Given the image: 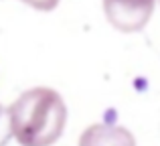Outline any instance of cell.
<instances>
[{"label":"cell","mask_w":160,"mask_h":146,"mask_svg":"<svg viewBox=\"0 0 160 146\" xmlns=\"http://www.w3.org/2000/svg\"><path fill=\"white\" fill-rule=\"evenodd\" d=\"M22 4H27V6L35 8V10H41V12H51L55 8L59 6V2L61 0H20Z\"/></svg>","instance_id":"cell-5"},{"label":"cell","mask_w":160,"mask_h":146,"mask_svg":"<svg viewBox=\"0 0 160 146\" xmlns=\"http://www.w3.org/2000/svg\"><path fill=\"white\" fill-rule=\"evenodd\" d=\"M12 138L20 146H53L63 136L69 110L53 87L37 85L8 106Z\"/></svg>","instance_id":"cell-1"},{"label":"cell","mask_w":160,"mask_h":146,"mask_svg":"<svg viewBox=\"0 0 160 146\" xmlns=\"http://www.w3.org/2000/svg\"><path fill=\"white\" fill-rule=\"evenodd\" d=\"M77 146H136V138L120 124H91L81 132Z\"/></svg>","instance_id":"cell-3"},{"label":"cell","mask_w":160,"mask_h":146,"mask_svg":"<svg viewBox=\"0 0 160 146\" xmlns=\"http://www.w3.org/2000/svg\"><path fill=\"white\" fill-rule=\"evenodd\" d=\"M158 4H160V0H158Z\"/></svg>","instance_id":"cell-6"},{"label":"cell","mask_w":160,"mask_h":146,"mask_svg":"<svg viewBox=\"0 0 160 146\" xmlns=\"http://www.w3.org/2000/svg\"><path fill=\"white\" fill-rule=\"evenodd\" d=\"M12 138V128H10V114L8 108L0 103V146H6Z\"/></svg>","instance_id":"cell-4"},{"label":"cell","mask_w":160,"mask_h":146,"mask_svg":"<svg viewBox=\"0 0 160 146\" xmlns=\"http://www.w3.org/2000/svg\"><path fill=\"white\" fill-rule=\"evenodd\" d=\"M158 0H103L108 23L120 33H140L152 18Z\"/></svg>","instance_id":"cell-2"}]
</instances>
